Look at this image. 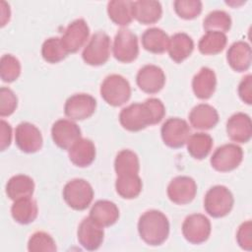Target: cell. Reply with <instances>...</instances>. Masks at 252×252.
<instances>
[{
  "instance_id": "obj_25",
  "label": "cell",
  "mask_w": 252,
  "mask_h": 252,
  "mask_svg": "<svg viewBox=\"0 0 252 252\" xmlns=\"http://www.w3.org/2000/svg\"><path fill=\"white\" fill-rule=\"evenodd\" d=\"M194 49L193 39L184 32L174 33L168 40V54L169 57L176 63L184 61L189 57Z\"/></svg>"
},
{
  "instance_id": "obj_19",
  "label": "cell",
  "mask_w": 252,
  "mask_h": 252,
  "mask_svg": "<svg viewBox=\"0 0 252 252\" xmlns=\"http://www.w3.org/2000/svg\"><path fill=\"white\" fill-rule=\"evenodd\" d=\"M190 124L200 130L214 128L219 122V114L215 107L207 103H200L192 108L189 113Z\"/></svg>"
},
{
  "instance_id": "obj_41",
  "label": "cell",
  "mask_w": 252,
  "mask_h": 252,
  "mask_svg": "<svg viewBox=\"0 0 252 252\" xmlns=\"http://www.w3.org/2000/svg\"><path fill=\"white\" fill-rule=\"evenodd\" d=\"M238 94L242 101L247 104L252 103V76H245L239 86H238Z\"/></svg>"
},
{
  "instance_id": "obj_9",
  "label": "cell",
  "mask_w": 252,
  "mask_h": 252,
  "mask_svg": "<svg viewBox=\"0 0 252 252\" xmlns=\"http://www.w3.org/2000/svg\"><path fill=\"white\" fill-rule=\"evenodd\" d=\"M243 151L235 144H225L219 147L211 158L212 166L220 172L235 169L242 161Z\"/></svg>"
},
{
  "instance_id": "obj_18",
  "label": "cell",
  "mask_w": 252,
  "mask_h": 252,
  "mask_svg": "<svg viewBox=\"0 0 252 252\" xmlns=\"http://www.w3.org/2000/svg\"><path fill=\"white\" fill-rule=\"evenodd\" d=\"M226 133L230 140L237 143H247L252 136V124L249 115L237 112L226 122Z\"/></svg>"
},
{
  "instance_id": "obj_24",
  "label": "cell",
  "mask_w": 252,
  "mask_h": 252,
  "mask_svg": "<svg viewBox=\"0 0 252 252\" xmlns=\"http://www.w3.org/2000/svg\"><path fill=\"white\" fill-rule=\"evenodd\" d=\"M90 217L103 227L110 226L118 220L119 210L113 202L98 200L93 205L90 211Z\"/></svg>"
},
{
  "instance_id": "obj_14",
  "label": "cell",
  "mask_w": 252,
  "mask_h": 252,
  "mask_svg": "<svg viewBox=\"0 0 252 252\" xmlns=\"http://www.w3.org/2000/svg\"><path fill=\"white\" fill-rule=\"evenodd\" d=\"M90 29L84 19H77L70 23L66 28L61 42L68 53L77 52L87 41Z\"/></svg>"
},
{
  "instance_id": "obj_37",
  "label": "cell",
  "mask_w": 252,
  "mask_h": 252,
  "mask_svg": "<svg viewBox=\"0 0 252 252\" xmlns=\"http://www.w3.org/2000/svg\"><path fill=\"white\" fill-rule=\"evenodd\" d=\"M28 250L31 252H54L56 244L48 233L36 231L29 239Z\"/></svg>"
},
{
  "instance_id": "obj_32",
  "label": "cell",
  "mask_w": 252,
  "mask_h": 252,
  "mask_svg": "<svg viewBox=\"0 0 252 252\" xmlns=\"http://www.w3.org/2000/svg\"><path fill=\"white\" fill-rule=\"evenodd\" d=\"M114 169L117 176L138 174L140 169L138 156L130 150L120 151L114 160Z\"/></svg>"
},
{
  "instance_id": "obj_28",
  "label": "cell",
  "mask_w": 252,
  "mask_h": 252,
  "mask_svg": "<svg viewBox=\"0 0 252 252\" xmlns=\"http://www.w3.org/2000/svg\"><path fill=\"white\" fill-rule=\"evenodd\" d=\"M169 37L161 29L151 28L145 31L142 35L143 47L152 53H163L168 46Z\"/></svg>"
},
{
  "instance_id": "obj_40",
  "label": "cell",
  "mask_w": 252,
  "mask_h": 252,
  "mask_svg": "<svg viewBox=\"0 0 252 252\" xmlns=\"http://www.w3.org/2000/svg\"><path fill=\"white\" fill-rule=\"evenodd\" d=\"M236 240L238 245L245 250L252 249V222L247 220L239 226L236 233Z\"/></svg>"
},
{
  "instance_id": "obj_11",
  "label": "cell",
  "mask_w": 252,
  "mask_h": 252,
  "mask_svg": "<svg viewBox=\"0 0 252 252\" xmlns=\"http://www.w3.org/2000/svg\"><path fill=\"white\" fill-rule=\"evenodd\" d=\"M96 107L94 97L88 94H76L65 102V115L71 120H84L91 117Z\"/></svg>"
},
{
  "instance_id": "obj_2",
  "label": "cell",
  "mask_w": 252,
  "mask_h": 252,
  "mask_svg": "<svg viewBox=\"0 0 252 252\" xmlns=\"http://www.w3.org/2000/svg\"><path fill=\"white\" fill-rule=\"evenodd\" d=\"M138 231L141 238L149 245L162 244L169 234V221L160 211L150 210L139 219Z\"/></svg>"
},
{
  "instance_id": "obj_29",
  "label": "cell",
  "mask_w": 252,
  "mask_h": 252,
  "mask_svg": "<svg viewBox=\"0 0 252 252\" xmlns=\"http://www.w3.org/2000/svg\"><path fill=\"white\" fill-rule=\"evenodd\" d=\"M133 1L113 0L107 4V14L109 19L118 26H128L133 20Z\"/></svg>"
},
{
  "instance_id": "obj_22",
  "label": "cell",
  "mask_w": 252,
  "mask_h": 252,
  "mask_svg": "<svg viewBox=\"0 0 252 252\" xmlns=\"http://www.w3.org/2000/svg\"><path fill=\"white\" fill-rule=\"evenodd\" d=\"M216 74L212 69L208 67L201 68L192 80L193 92L195 95L200 99L210 98L216 91Z\"/></svg>"
},
{
  "instance_id": "obj_34",
  "label": "cell",
  "mask_w": 252,
  "mask_h": 252,
  "mask_svg": "<svg viewBox=\"0 0 252 252\" xmlns=\"http://www.w3.org/2000/svg\"><path fill=\"white\" fill-rule=\"evenodd\" d=\"M68 52L65 50L60 37H49L41 46V55L43 59L51 64L62 61Z\"/></svg>"
},
{
  "instance_id": "obj_12",
  "label": "cell",
  "mask_w": 252,
  "mask_h": 252,
  "mask_svg": "<svg viewBox=\"0 0 252 252\" xmlns=\"http://www.w3.org/2000/svg\"><path fill=\"white\" fill-rule=\"evenodd\" d=\"M15 141L18 148L28 154L41 149L42 136L39 129L30 122H22L16 127Z\"/></svg>"
},
{
  "instance_id": "obj_17",
  "label": "cell",
  "mask_w": 252,
  "mask_h": 252,
  "mask_svg": "<svg viewBox=\"0 0 252 252\" xmlns=\"http://www.w3.org/2000/svg\"><path fill=\"white\" fill-rule=\"evenodd\" d=\"M136 82L143 92L147 94H157L165 84V75L160 67L149 64L139 70Z\"/></svg>"
},
{
  "instance_id": "obj_30",
  "label": "cell",
  "mask_w": 252,
  "mask_h": 252,
  "mask_svg": "<svg viewBox=\"0 0 252 252\" xmlns=\"http://www.w3.org/2000/svg\"><path fill=\"white\" fill-rule=\"evenodd\" d=\"M186 144L187 151L192 158L196 159H203L212 150L213 138L207 133L199 132L189 136Z\"/></svg>"
},
{
  "instance_id": "obj_36",
  "label": "cell",
  "mask_w": 252,
  "mask_h": 252,
  "mask_svg": "<svg viewBox=\"0 0 252 252\" xmlns=\"http://www.w3.org/2000/svg\"><path fill=\"white\" fill-rule=\"evenodd\" d=\"M21 74L20 61L12 54H5L0 61V76L3 82L12 83Z\"/></svg>"
},
{
  "instance_id": "obj_5",
  "label": "cell",
  "mask_w": 252,
  "mask_h": 252,
  "mask_svg": "<svg viewBox=\"0 0 252 252\" xmlns=\"http://www.w3.org/2000/svg\"><path fill=\"white\" fill-rule=\"evenodd\" d=\"M233 203L231 192L222 185H216L209 189L204 198V208L213 218H222L228 215Z\"/></svg>"
},
{
  "instance_id": "obj_4",
  "label": "cell",
  "mask_w": 252,
  "mask_h": 252,
  "mask_svg": "<svg viewBox=\"0 0 252 252\" xmlns=\"http://www.w3.org/2000/svg\"><path fill=\"white\" fill-rule=\"evenodd\" d=\"M63 198L70 208L83 211L91 205L94 199V190L87 180L75 178L64 186Z\"/></svg>"
},
{
  "instance_id": "obj_16",
  "label": "cell",
  "mask_w": 252,
  "mask_h": 252,
  "mask_svg": "<svg viewBox=\"0 0 252 252\" xmlns=\"http://www.w3.org/2000/svg\"><path fill=\"white\" fill-rule=\"evenodd\" d=\"M77 236L79 243L85 249L89 251L96 250L103 241V226L94 221L91 217L85 218L79 224Z\"/></svg>"
},
{
  "instance_id": "obj_33",
  "label": "cell",
  "mask_w": 252,
  "mask_h": 252,
  "mask_svg": "<svg viewBox=\"0 0 252 252\" xmlns=\"http://www.w3.org/2000/svg\"><path fill=\"white\" fill-rule=\"evenodd\" d=\"M142 180L138 174L117 176L115 189L118 195L124 199H133L139 196L142 191Z\"/></svg>"
},
{
  "instance_id": "obj_21",
  "label": "cell",
  "mask_w": 252,
  "mask_h": 252,
  "mask_svg": "<svg viewBox=\"0 0 252 252\" xmlns=\"http://www.w3.org/2000/svg\"><path fill=\"white\" fill-rule=\"evenodd\" d=\"M226 59L229 66L236 72H244L251 65V47L245 41H236L232 43L226 53Z\"/></svg>"
},
{
  "instance_id": "obj_42",
  "label": "cell",
  "mask_w": 252,
  "mask_h": 252,
  "mask_svg": "<svg viewBox=\"0 0 252 252\" xmlns=\"http://www.w3.org/2000/svg\"><path fill=\"white\" fill-rule=\"evenodd\" d=\"M0 149L1 151H5L11 144L12 139V128L9 123L4 120L0 121Z\"/></svg>"
},
{
  "instance_id": "obj_26",
  "label": "cell",
  "mask_w": 252,
  "mask_h": 252,
  "mask_svg": "<svg viewBox=\"0 0 252 252\" xmlns=\"http://www.w3.org/2000/svg\"><path fill=\"white\" fill-rule=\"evenodd\" d=\"M33 190V180L25 174H18L11 177L6 184V194L13 201L31 197Z\"/></svg>"
},
{
  "instance_id": "obj_10",
  "label": "cell",
  "mask_w": 252,
  "mask_h": 252,
  "mask_svg": "<svg viewBox=\"0 0 252 252\" xmlns=\"http://www.w3.org/2000/svg\"><path fill=\"white\" fill-rule=\"evenodd\" d=\"M182 234L192 244L205 242L211 234V222L202 214H192L182 223Z\"/></svg>"
},
{
  "instance_id": "obj_27",
  "label": "cell",
  "mask_w": 252,
  "mask_h": 252,
  "mask_svg": "<svg viewBox=\"0 0 252 252\" xmlns=\"http://www.w3.org/2000/svg\"><path fill=\"white\" fill-rule=\"evenodd\" d=\"M37 205L31 197L16 200L11 208L13 219L21 224L32 222L37 217Z\"/></svg>"
},
{
  "instance_id": "obj_7",
  "label": "cell",
  "mask_w": 252,
  "mask_h": 252,
  "mask_svg": "<svg viewBox=\"0 0 252 252\" xmlns=\"http://www.w3.org/2000/svg\"><path fill=\"white\" fill-rule=\"evenodd\" d=\"M113 55L115 59L123 63L134 61L139 54L137 35L128 29H121L114 37Z\"/></svg>"
},
{
  "instance_id": "obj_3",
  "label": "cell",
  "mask_w": 252,
  "mask_h": 252,
  "mask_svg": "<svg viewBox=\"0 0 252 252\" xmlns=\"http://www.w3.org/2000/svg\"><path fill=\"white\" fill-rule=\"evenodd\" d=\"M100 95L109 105L120 106L131 96L130 84L121 75H109L101 83Z\"/></svg>"
},
{
  "instance_id": "obj_35",
  "label": "cell",
  "mask_w": 252,
  "mask_h": 252,
  "mask_svg": "<svg viewBox=\"0 0 252 252\" xmlns=\"http://www.w3.org/2000/svg\"><path fill=\"white\" fill-rule=\"evenodd\" d=\"M231 27L230 16L221 10H215L207 15L203 22V28L207 32H225Z\"/></svg>"
},
{
  "instance_id": "obj_23",
  "label": "cell",
  "mask_w": 252,
  "mask_h": 252,
  "mask_svg": "<svg viewBox=\"0 0 252 252\" xmlns=\"http://www.w3.org/2000/svg\"><path fill=\"white\" fill-rule=\"evenodd\" d=\"M71 162L79 167H86L93 163L95 158V147L89 139H79L69 150Z\"/></svg>"
},
{
  "instance_id": "obj_39",
  "label": "cell",
  "mask_w": 252,
  "mask_h": 252,
  "mask_svg": "<svg viewBox=\"0 0 252 252\" xmlns=\"http://www.w3.org/2000/svg\"><path fill=\"white\" fill-rule=\"evenodd\" d=\"M18 98L12 90L2 87L0 89V115L1 117L11 115L17 108Z\"/></svg>"
},
{
  "instance_id": "obj_6",
  "label": "cell",
  "mask_w": 252,
  "mask_h": 252,
  "mask_svg": "<svg viewBox=\"0 0 252 252\" xmlns=\"http://www.w3.org/2000/svg\"><path fill=\"white\" fill-rule=\"evenodd\" d=\"M109 55L110 38L103 32L94 33L82 52L83 60L92 66H99L106 63Z\"/></svg>"
},
{
  "instance_id": "obj_8",
  "label": "cell",
  "mask_w": 252,
  "mask_h": 252,
  "mask_svg": "<svg viewBox=\"0 0 252 252\" xmlns=\"http://www.w3.org/2000/svg\"><path fill=\"white\" fill-rule=\"evenodd\" d=\"M160 134L166 146L177 149L186 144L190 136V127L185 120L178 117H171L162 124Z\"/></svg>"
},
{
  "instance_id": "obj_1",
  "label": "cell",
  "mask_w": 252,
  "mask_h": 252,
  "mask_svg": "<svg viewBox=\"0 0 252 252\" xmlns=\"http://www.w3.org/2000/svg\"><path fill=\"white\" fill-rule=\"evenodd\" d=\"M165 114V107L160 99L152 97L143 103H132L123 108L119 114L122 127L131 132H137L150 125L160 122Z\"/></svg>"
},
{
  "instance_id": "obj_31",
  "label": "cell",
  "mask_w": 252,
  "mask_h": 252,
  "mask_svg": "<svg viewBox=\"0 0 252 252\" xmlns=\"http://www.w3.org/2000/svg\"><path fill=\"white\" fill-rule=\"evenodd\" d=\"M227 42V37L223 32H207L199 40V51L204 55H216L221 52Z\"/></svg>"
},
{
  "instance_id": "obj_20",
  "label": "cell",
  "mask_w": 252,
  "mask_h": 252,
  "mask_svg": "<svg viewBox=\"0 0 252 252\" xmlns=\"http://www.w3.org/2000/svg\"><path fill=\"white\" fill-rule=\"evenodd\" d=\"M132 14L140 24L150 25L158 22L162 14L161 5L155 0H139L133 2Z\"/></svg>"
},
{
  "instance_id": "obj_13",
  "label": "cell",
  "mask_w": 252,
  "mask_h": 252,
  "mask_svg": "<svg viewBox=\"0 0 252 252\" xmlns=\"http://www.w3.org/2000/svg\"><path fill=\"white\" fill-rule=\"evenodd\" d=\"M197 193V185L189 176H176L167 186L169 200L177 205H185L192 202Z\"/></svg>"
},
{
  "instance_id": "obj_38",
  "label": "cell",
  "mask_w": 252,
  "mask_h": 252,
  "mask_svg": "<svg viewBox=\"0 0 252 252\" xmlns=\"http://www.w3.org/2000/svg\"><path fill=\"white\" fill-rule=\"evenodd\" d=\"M173 6L176 14L185 20L195 19L202 12V2L199 0H176Z\"/></svg>"
},
{
  "instance_id": "obj_15",
  "label": "cell",
  "mask_w": 252,
  "mask_h": 252,
  "mask_svg": "<svg viewBox=\"0 0 252 252\" xmlns=\"http://www.w3.org/2000/svg\"><path fill=\"white\" fill-rule=\"evenodd\" d=\"M51 137L53 142L60 149L69 150L81 139V129L71 120L59 119L52 125Z\"/></svg>"
}]
</instances>
